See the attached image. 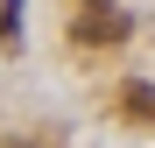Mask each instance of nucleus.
<instances>
[{
  "label": "nucleus",
  "mask_w": 155,
  "mask_h": 148,
  "mask_svg": "<svg viewBox=\"0 0 155 148\" xmlns=\"http://www.w3.org/2000/svg\"><path fill=\"white\" fill-rule=\"evenodd\" d=\"M120 113H127V120H155V85H141V78H134V85L120 92Z\"/></svg>",
  "instance_id": "nucleus-2"
},
{
  "label": "nucleus",
  "mask_w": 155,
  "mask_h": 148,
  "mask_svg": "<svg viewBox=\"0 0 155 148\" xmlns=\"http://www.w3.org/2000/svg\"><path fill=\"white\" fill-rule=\"evenodd\" d=\"M85 7H113V0H85Z\"/></svg>",
  "instance_id": "nucleus-3"
},
{
  "label": "nucleus",
  "mask_w": 155,
  "mask_h": 148,
  "mask_svg": "<svg viewBox=\"0 0 155 148\" xmlns=\"http://www.w3.org/2000/svg\"><path fill=\"white\" fill-rule=\"evenodd\" d=\"M71 35H78V42H120V35H127V14H113V7H85V14L71 21Z\"/></svg>",
  "instance_id": "nucleus-1"
}]
</instances>
